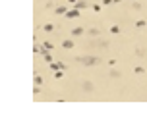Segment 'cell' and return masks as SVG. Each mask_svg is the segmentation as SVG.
I'll use <instances>...</instances> for the list:
<instances>
[{
  "mask_svg": "<svg viewBox=\"0 0 147 131\" xmlns=\"http://www.w3.org/2000/svg\"><path fill=\"white\" fill-rule=\"evenodd\" d=\"M64 48H72V41H64Z\"/></svg>",
  "mask_w": 147,
  "mask_h": 131,
  "instance_id": "52a82bcc",
  "label": "cell"
},
{
  "mask_svg": "<svg viewBox=\"0 0 147 131\" xmlns=\"http://www.w3.org/2000/svg\"><path fill=\"white\" fill-rule=\"evenodd\" d=\"M72 35H74V37H80V35H83V29H81V27H76V29L72 31Z\"/></svg>",
  "mask_w": 147,
  "mask_h": 131,
  "instance_id": "277c9868",
  "label": "cell"
},
{
  "mask_svg": "<svg viewBox=\"0 0 147 131\" xmlns=\"http://www.w3.org/2000/svg\"><path fill=\"white\" fill-rule=\"evenodd\" d=\"M76 60H78L81 66H87V68L101 64V58H97V56H80V58H76Z\"/></svg>",
  "mask_w": 147,
  "mask_h": 131,
  "instance_id": "6da1fadb",
  "label": "cell"
},
{
  "mask_svg": "<svg viewBox=\"0 0 147 131\" xmlns=\"http://www.w3.org/2000/svg\"><path fill=\"white\" fill-rule=\"evenodd\" d=\"M138 56H145V50H141V48H138V52H136Z\"/></svg>",
  "mask_w": 147,
  "mask_h": 131,
  "instance_id": "ba28073f",
  "label": "cell"
},
{
  "mask_svg": "<svg viewBox=\"0 0 147 131\" xmlns=\"http://www.w3.org/2000/svg\"><path fill=\"white\" fill-rule=\"evenodd\" d=\"M110 77L118 79V77H120V72H118V70H110Z\"/></svg>",
  "mask_w": 147,
  "mask_h": 131,
  "instance_id": "5b68a950",
  "label": "cell"
},
{
  "mask_svg": "<svg viewBox=\"0 0 147 131\" xmlns=\"http://www.w3.org/2000/svg\"><path fill=\"white\" fill-rule=\"evenodd\" d=\"M81 89H83L85 93H91L95 87H93V83H91V81H83V83H81Z\"/></svg>",
  "mask_w": 147,
  "mask_h": 131,
  "instance_id": "7a4b0ae2",
  "label": "cell"
},
{
  "mask_svg": "<svg viewBox=\"0 0 147 131\" xmlns=\"http://www.w3.org/2000/svg\"><path fill=\"white\" fill-rule=\"evenodd\" d=\"M89 35H91V37H99V35H101V31H99V29H91V31H89Z\"/></svg>",
  "mask_w": 147,
  "mask_h": 131,
  "instance_id": "8992f818",
  "label": "cell"
},
{
  "mask_svg": "<svg viewBox=\"0 0 147 131\" xmlns=\"http://www.w3.org/2000/svg\"><path fill=\"white\" fill-rule=\"evenodd\" d=\"M95 46H99V48H109V41H95Z\"/></svg>",
  "mask_w": 147,
  "mask_h": 131,
  "instance_id": "3957f363",
  "label": "cell"
}]
</instances>
